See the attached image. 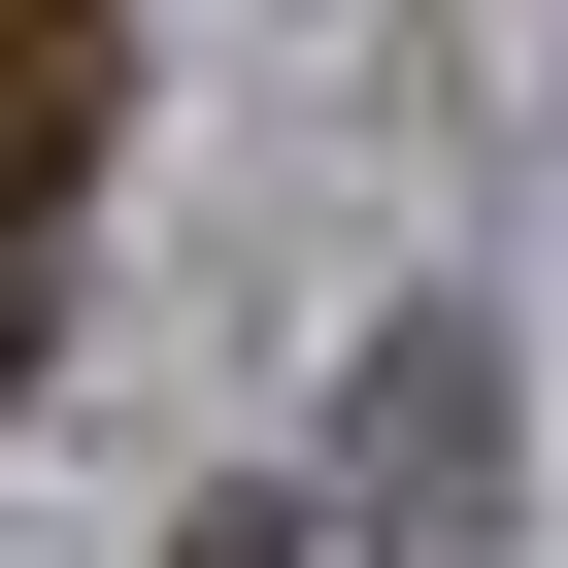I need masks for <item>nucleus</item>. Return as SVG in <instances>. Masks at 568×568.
<instances>
[{
	"label": "nucleus",
	"instance_id": "obj_1",
	"mask_svg": "<svg viewBox=\"0 0 568 568\" xmlns=\"http://www.w3.org/2000/svg\"><path fill=\"white\" fill-rule=\"evenodd\" d=\"M368 535H402V568L501 535V335H368Z\"/></svg>",
	"mask_w": 568,
	"mask_h": 568
},
{
	"label": "nucleus",
	"instance_id": "obj_2",
	"mask_svg": "<svg viewBox=\"0 0 568 568\" xmlns=\"http://www.w3.org/2000/svg\"><path fill=\"white\" fill-rule=\"evenodd\" d=\"M101 168V0H0V234H68Z\"/></svg>",
	"mask_w": 568,
	"mask_h": 568
},
{
	"label": "nucleus",
	"instance_id": "obj_3",
	"mask_svg": "<svg viewBox=\"0 0 568 568\" xmlns=\"http://www.w3.org/2000/svg\"><path fill=\"white\" fill-rule=\"evenodd\" d=\"M201 568H302V535H267V501H234V535H201Z\"/></svg>",
	"mask_w": 568,
	"mask_h": 568
}]
</instances>
